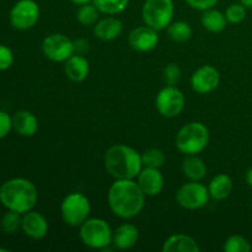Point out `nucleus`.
<instances>
[{"label": "nucleus", "instance_id": "5", "mask_svg": "<svg viewBox=\"0 0 252 252\" xmlns=\"http://www.w3.org/2000/svg\"><path fill=\"white\" fill-rule=\"evenodd\" d=\"M79 228L80 240L88 248L103 250L112 244L113 231L105 219L89 218Z\"/></svg>", "mask_w": 252, "mask_h": 252}, {"label": "nucleus", "instance_id": "21", "mask_svg": "<svg viewBox=\"0 0 252 252\" xmlns=\"http://www.w3.org/2000/svg\"><path fill=\"white\" fill-rule=\"evenodd\" d=\"M209 196L214 201H224L233 191V180L228 174H219L208 185Z\"/></svg>", "mask_w": 252, "mask_h": 252}, {"label": "nucleus", "instance_id": "2", "mask_svg": "<svg viewBox=\"0 0 252 252\" xmlns=\"http://www.w3.org/2000/svg\"><path fill=\"white\" fill-rule=\"evenodd\" d=\"M38 201V191L34 184L24 177L6 180L0 186V203L7 211L25 214L32 211Z\"/></svg>", "mask_w": 252, "mask_h": 252}, {"label": "nucleus", "instance_id": "17", "mask_svg": "<svg viewBox=\"0 0 252 252\" xmlns=\"http://www.w3.org/2000/svg\"><path fill=\"white\" fill-rule=\"evenodd\" d=\"M12 129L21 137H33L38 130V120L31 111H16L12 116Z\"/></svg>", "mask_w": 252, "mask_h": 252}, {"label": "nucleus", "instance_id": "10", "mask_svg": "<svg viewBox=\"0 0 252 252\" xmlns=\"http://www.w3.org/2000/svg\"><path fill=\"white\" fill-rule=\"evenodd\" d=\"M185 102L184 93L176 86L170 85L162 88L155 98L158 112L166 118L177 117L184 111Z\"/></svg>", "mask_w": 252, "mask_h": 252}, {"label": "nucleus", "instance_id": "9", "mask_svg": "<svg viewBox=\"0 0 252 252\" xmlns=\"http://www.w3.org/2000/svg\"><path fill=\"white\" fill-rule=\"evenodd\" d=\"M209 198L208 187L201 181H189L182 185L176 192V201L182 208L189 211L203 208L207 206Z\"/></svg>", "mask_w": 252, "mask_h": 252}, {"label": "nucleus", "instance_id": "34", "mask_svg": "<svg viewBox=\"0 0 252 252\" xmlns=\"http://www.w3.org/2000/svg\"><path fill=\"white\" fill-rule=\"evenodd\" d=\"M185 1H186V4L189 5V6H191L192 9L204 11V10L216 6V5L218 4L219 0H185Z\"/></svg>", "mask_w": 252, "mask_h": 252}, {"label": "nucleus", "instance_id": "1", "mask_svg": "<svg viewBox=\"0 0 252 252\" xmlns=\"http://www.w3.org/2000/svg\"><path fill=\"white\" fill-rule=\"evenodd\" d=\"M145 197L134 180H116L108 189L107 201L115 216L122 219H130L142 212Z\"/></svg>", "mask_w": 252, "mask_h": 252}, {"label": "nucleus", "instance_id": "4", "mask_svg": "<svg viewBox=\"0 0 252 252\" xmlns=\"http://www.w3.org/2000/svg\"><path fill=\"white\" fill-rule=\"evenodd\" d=\"M209 130L202 122H189L177 132L175 144L184 155H197L206 149Z\"/></svg>", "mask_w": 252, "mask_h": 252}, {"label": "nucleus", "instance_id": "7", "mask_svg": "<svg viewBox=\"0 0 252 252\" xmlns=\"http://www.w3.org/2000/svg\"><path fill=\"white\" fill-rule=\"evenodd\" d=\"M91 213V203L85 194L73 192L64 197L61 204V214L69 226H80Z\"/></svg>", "mask_w": 252, "mask_h": 252}, {"label": "nucleus", "instance_id": "3", "mask_svg": "<svg viewBox=\"0 0 252 252\" xmlns=\"http://www.w3.org/2000/svg\"><path fill=\"white\" fill-rule=\"evenodd\" d=\"M103 164L116 180H134L143 169L142 155L126 144H116L105 153Z\"/></svg>", "mask_w": 252, "mask_h": 252}, {"label": "nucleus", "instance_id": "32", "mask_svg": "<svg viewBox=\"0 0 252 252\" xmlns=\"http://www.w3.org/2000/svg\"><path fill=\"white\" fill-rule=\"evenodd\" d=\"M14 61V53H12L11 48L5 44H0V71L11 68Z\"/></svg>", "mask_w": 252, "mask_h": 252}, {"label": "nucleus", "instance_id": "37", "mask_svg": "<svg viewBox=\"0 0 252 252\" xmlns=\"http://www.w3.org/2000/svg\"><path fill=\"white\" fill-rule=\"evenodd\" d=\"M240 2L246 9H252V0H240Z\"/></svg>", "mask_w": 252, "mask_h": 252}, {"label": "nucleus", "instance_id": "18", "mask_svg": "<svg viewBox=\"0 0 252 252\" xmlns=\"http://www.w3.org/2000/svg\"><path fill=\"white\" fill-rule=\"evenodd\" d=\"M64 73L74 83H81L90 73V64L83 54L74 53L64 62Z\"/></svg>", "mask_w": 252, "mask_h": 252}, {"label": "nucleus", "instance_id": "28", "mask_svg": "<svg viewBox=\"0 0 252 252\" xmlns=\"http://www.w3.org/2000/svg\"><path fill=\"white\" fill-rule=\"evenodd\" d=\"M140 155H142L143 167L160 169L165 164V160H166L164 152L159 148H149Z\"/></svg>", "mask_w": 252, "mask_h": 252}, {"label": "nucleus", "instance_id": "14", "mask_svg": "<svg viewBox=\"0 0 252 252\" xmlns=\"http://www.w3.org/2000/svg\"><path fill=\"white\" fill-rule=\"evenodd\" d=\"M48 221L46 217L36 211H30L22 214L21 230L26 236L33 240H41L48 233Z\"/></svg>", "mask_w": 252, "mask_h": 252}, {"label": "nucleus", "instance_id": "27", "mask_svg": "<svg viewBox=\"0 0 252 252\" xmlns=\"http://www.w3.org/2000/svg\"><path fill=\"white\" fill-rule=\"evenodd\" d=\"M22 225V214L14 211H6L0 220V228L7 235L16 234L21 229Z\"/></svg>", "mask_w": 252, "mask_h": 252}, {"label": "nucleus", "instance_id": "12", "mask_svg": "<svg viewBox=\"0 0 252 252\" xmlns=\"http://www.w3.org/2000/svg\"><path fill=\"white\" fill-rule=\"evenodd\" d=\"M220 83V74L213 65H202L191 76V86L198 94H209L216 90Z\"/></svg>", "mask_w": 252, "mask_h": 252}, {"label": "nucleus", "instance_id": "8", "mask_svg": "<svg viewBox=\"0 0 252 252\" xmlns=\"http://www.w3.org/2000/svg\"><path fill=\"white\" fill-rule=\"evenodd\" d=\"M39 14V6L34 0H17L10 9V25L19 31H26L36 26Z\"/></svg>", "mask_w": 252, "mask_h": 252}, {"label": "nucleus", "instance_id": "26", "mask_svg": "<svg viewBox=\"0 0 252 252\" xmlns=\"http://www.w3.org/2000/svg\"><path fill=\"white\" fill-rule=\"evenodd\" d=\"M100 14L97 7L93 2L80 5L76 12V20L84 26H94L100 20Z\"/></svg>", "mask_w": 252, "mask_h": 252}, {"label": "nucleus", "instance_id": "29", "mask_svg": "<svg viewBox=\"0 0 252 252\" xmlns=\"http://www.w3.org/2000/svg\"><path fill=\"white\" fill-rule=\"evenodd\" d=\"M223 250L225 252H250L252 246L245 236L231 235L224 243Z\"/></svg>", "mask_w": 252, "mask_h": 252}, {"label": "nucleus", "instance_id": "20", "mask_svg": "<svg viewBox=\"0 0 252 252\" xmlns=\"http://www.w3.org/2000/svg\"><path fill=\"white\" fill-rule=\"evenodd\" d=\"M162 252H199L198 243L186 234H174L164 241Z\"/></svg>", "mask_w": 252, "mask_h": 252}, {"label": "nucleus", "instance_id": "6", "mask_svg": "<svg viewBox=\"0 0 252 252\" xmlns=\"http://www.w3.org/2000/svg\"><path fill=\"white\" fill-rule=\"evenodd\" d=\"M175 15L174 0H145L142 7V19L147 26L157 31L167 29Z\"/></svg>", "mask_w": 252, "mask_h": 252}, {"label": "nucleus", "instance_id": "24", "mask_svg": "<svg viewBox=\"0 0 252 252\" xmlns=\"http://www.w3.org/2000/svg\"><path fill=\"white\" fill-rule=\"evenodd\" d=\"M167 36L177 43L187 42L192 36V27L185 21H175L167 26Z\"/></svg>", "mask_w": 252, "mask_h": 252}, {"label": "nucleus", "instance_id": "23", "mask_svg": "<svg viewBox=\"0 0 252 252\" xmlns=\"http://www.w3.org/2000/svg\"><path fill=\"white\" fill-rule=\"evenodd\" d=\"M202 26L209 32L213 33H219L225 30L226 25H228V20H226L225 14L219 10L211 7V9L204 10L203 14L201 16Z\"/></svg>", "mask_w": 252, "mask_h": 252}, {"label": "nucleus", "instance_id": "36", "mask_svg": "<svg viewBox=\"0 0 252 252\" xmlns=\"http://www.w3.org/2000/svg\"><path fill=\"white\" fill-rule=\"evenodd\" d=\"M73 4L78 5V6H80V5H84V4H88V2H93V0H70Z\"/></svg>", "mask_w": 252, "mask_h": 252}, {"label": "nucleus", "instance_id": "35", "mask_svg": "<svg viewBox=\"0 0 252 252\" xmlns=\"http://www.w3.org/2000/svg\"><path fill=\"white\" fill-rule=\"evenodd\" d=\"M245 181H246V184H248V186L251 187V189H252V167H250V169L246 171Z\"/></svg>", "mask_w": 252, "mask_h": 252}, {"label": "nucleus", "instance_id": "33", "mask_svg": "<svg viewBox=\"0 0 252 252\" xmlns=\"http://www.w3.org/2000/svg\"><path fill=\"white\" fill-rule=\"evenodd\" d=\"M12 130V116L0 110V140L9 135Z\"/></svg>", "mask_w": 252, "mask_h": 252}, {"label": "nucleus", "instance_id": "30", "mask_svg": "<svg viewBox=\"0 0 252 252\" xmlns=\"http://www.w3.org/2000/svg\"><path fill=\"white\" fill-rule=\"evenodd\" d=\"M246 7L241 2L230 4L225 10V17L228 20V24L238 25L241 24L246 19Z\"/></svg>", "mask_w": 252, "mask_h": 252}, {"label": "nucleus", "instance_id": "25", "mask_svg": "<svg viewBox=\"0 0 252 252\" xmlns=\"http://www.w3.org/2000/svg\"><path fill=\"white\" fill-rule=\"evenodd\" d=\"M93 4L101 14L115 16L127 9L129 0H93Z\"/></svg>", "mask_w": 252, "mask_h": 252}, {"label": "nucleus", "instance_id": "16", "mask_svg": "<svg viewBox=\"0 0 252 252\" xmlns=\"http://www.w3.org/2000/svg\"><path fill=\"white\" fill-rule=\"evenodd\" d=\"M123 32V24L120 19L107 15L94 25V34L101 41L110 42L118 38Z\"/></svg>", "mask_w": 252, "mask_h": 252}, {"label": "nucleus", "instance_id": "15", "mask_svg": "<svg viewBox=\"0 0 252 252\" xmlns=\"http://www.w3.org/2000/svg\"><path fill=\"white\" fill-rule=\"evenodd\" d=\"M137 182L147 197L158 196L165 185L164 176L160 172V169L154 167H143L137 176Z\"/></svg>", "mask_w": 252, "mask_h": 252}, {"label": "nucleus", "instance_id": "22", "mask_svg": "<svg viewBox=\"0 0 252 252\" xmlns=\"http://www.w3.org/2000/svg\"><path fill=\"white\" fill-rule=\"evenodd\" d=\"M182 172L189 181H201L207 175L206 162L197 155H186L182 161Z\"/></svg>", "mask_w": 252, "mask_h": 252}, {"label": "nucleus", "instance_id": "11", "mask_svg": "<svg viewBox=\"0 0 252 252\" xmlns=\"http://www.w3.org/2000/svg\"><path fill=\"white\" fill-rule=\"evenodd\" d=\"M42 52L47 59L56 63H64L74 53V42L66 34L52 33L42 42Z\"/></svg>", "mask_w": 252, "mask_h": 252}, {"label": "nucleus", "instance_id": "19", "mask_svg": "<svg viewBox=\"0 0 252 252\" xmlns=\"http://www.w3.org/2000/svg\"><path fill=\"white\" fill-rule=\"evenodd\" d=\"M139 239V230L130 223H125L113 231L112 244L118 250H129L134 248Z\"/></svg>", "mask_w": 252, "mask_h": 252}, {"label": "nucleus", "instance_id": "13", "mask_svg": "<svg viewBox=\"0 0 252 252\" xmlns=\"http://www.w3.org/2000/svg\"><path fill=\"white\" fill-rule=\"evenodd\" d=\"M128 42L134 51L150 52L157 48L159 43V34L157 30L145 25L133 29L128 36Z\"/></svg>", "mask_w": 252, "mask_h": 252}, {"label": "nucleus", "instance_id": "38", "mask_svg": "<svg viewBox=\"0 0 252 252\" xmlns=\"http://www.w3.org/2000/svg\"><path fill=\"white\" fill-rule=\"evenodd\" d=\"M0 252H9L7 249H4V248H0Z\"/></svg>", "mask_w": 252, "mask_h": 252}, {"label": "nucleus", "instance_id": "31", "mask_svg": "<svg viewBox=\"0 0 252 252\" xmlns=\"http://www.w3.org/2000/svg\"><path fill=\"white\" fill-rule=\"evenodd\" d=\"M181 69L175 63L167 64L162 70V80L166 85L170 86H176L181 80Z\"/></svg>", "mask_w": 252, "mask_h": 252}]
</instances>
